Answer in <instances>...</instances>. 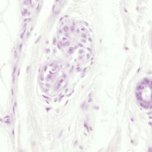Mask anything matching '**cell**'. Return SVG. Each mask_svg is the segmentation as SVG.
Returning a JSON list of instances; mask_svg holds the SVG:
<instances>
[{"mask_svg":"<svg viewBox=\"0 0 152 152\" xmlns=\"http://www.w3.org/2000/svg\"><path fill=\"white\" fill-rule=\"evenodd\" d=\"M57 41L59 48L74 63L82 64L91 54L92 42L87 29L80 23L65 20L59 26Z\"/></svg>","mask_w":152,"mask_h":152,"instance_id":"6da1fadb","label":"cell"},{"mask_svg":"<svg viewBox=\"0 0 152 152\" xmlns=\"http://www.w3.org/2000/svg\"><path fill=\"white\" fill-rule=\"evenodd\" d=\"M66 81L65 68L59 62H52L44 66L39 75L40 87L50 96L59 93L65 86Z\"/></svg>","mask_w":152,"mask_h":152,"instance_id":"7a4b0ae2","label":"cell"},{"mask_svg":"<svg viewBox=\"0 0 152 152\" xmlns=\"http://www.w3.org/2000/svg\"><path fill=\"white\" fill-rule=\"evenodd\" d=\"M151 80L144 79L137 86L136 98L139 104L144 108L151 107Z\"/></svg>","mask_w":152,"mask_h":152,"instance_id":"3957f363","label":"cell"}]
</instances>
